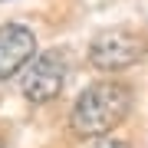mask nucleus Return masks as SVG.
I'll use <instances>...</instances> for the list:
<instances>
[{
    "instance_id": "2",
    "label": "nucleus",
    "mask_w": 148,
    "mask_h": 148,
    "mask_svg": "<svg viewBox=\"0 0 148 148\" xmlns=\"http://www.w3.org/2000/svg\"><path fill=\"white\" fill-rule=\"evenodd\" d=\"M142 53H145V43H142L138 33L125 30V27H112V30H102L99 36L92 40L89 63L95 69L115 73V69H128L132 63H138Z\"/></svg>"
},
{
    "instance_id": "6",
    "label": "nucleus",
    "mask_w": 148,
    "mask_h": 148,
    "mask_svg": "<svg viewBox=\"0 0 148 148\" xmlns=\"http://www.w3.org/2000/svg\"><path fill=\"white\" fill-rule=\"evenodd\" d=\"M0 148H3V138H0Z\"/></svg>"
},
{
    "instance_id": "5",
    "label": "nucleus",
    "mask_w": 148,
    "mask_h": 148,
    "mask_svg": "<svg viewBox=\"0 0 148 148\" xmlns=\"http://www.w3.org/2000/svg\"><path fill=\"white\" fill-rule=\"evenodd\" d=\"M92 148H128L125 142H99V145H92Z\"/></svg>"
},
{
    "instance_id": "3",
    "label": "nucleus",
    "mask_w": 148,
    "mask_h": 148,
    "mask_svg": "<svg viewBox=\"0 0 148 148\" xmlns=\"http://www.w3.org/2000/svg\"><path fill=\"white\" fill-rule=\"evenodd\" d=\"M63 82H66V56L56 53V49H49V53L36 56L27 66L20 89H23V95L30 102H49V99L59 95Z\"/></svg>"
},
{
    "instance_id": "1",
    "label": "nucleus",
    "mask_w": 148,
    "mask_h": 148,
    "mask_svg": "<svg viewBox=\"0 0 148 148\" xmlns=\"http://www.w3.org/2000/svg\"><path fill=\"white\" fill-rule=\"evenodd\" d=\"M128 109H132L128 86H122V82H95L76 99L69 122H73L76 135L95 138V135H106L115 125H122Z\"/></svg>"
},
{
    "instance_id": "4",
    "label": "nucleus",
    "mask_w": 148,
    "mask_h": 148,
    "mask_svg": "<svg viewBox=\"0 0 148 148\" xmlns=\"http://www.w3.org/2000/svg\"><path fill=\"white\" fill-rule=\"evenodd\" d=\"M33 49H36V36L23 23H3L0 27V82L20 73L23 66L33 63Z\"/></svg>"
}]
</instances>
